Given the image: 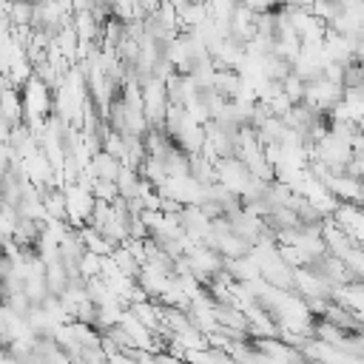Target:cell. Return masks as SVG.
<instances>
[{"label": "cell", "instance_id": "1", "mask_svg": "<svg viewBox=\"0 0 364 364\" xmlns=\"http://www.w3.org/2000/svg\"><path fill=\"white\" fill-rule=\"evenodd\" d=\"M11 131H14V125H11L6 117H0V148H3V145H9V139H11Z\"/></svg>", "mask_w": 364, "mask_h": 364}]
</instances>
